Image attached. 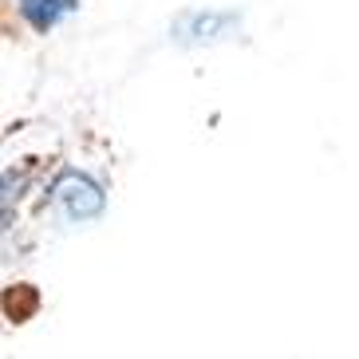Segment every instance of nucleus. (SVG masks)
Segmentation results:
<instances>
[{"mask_svg":"<svg viewBox=\"0 0 359 359\" xmlns=\"http://www.w3.org/2000/svg\"><path fill=\"white\" fill-rule=\"evenodd\" d=\"M55 158H16L4 166V198H0V210H4V237H12V229L20 225V213L28 201H40L43 178L52 170Z\"/></svg>","mask_w":359,"mask_h":359,"instance_id":"f03ea898","label":"nucleus"},{"mask_svg":"<svg viewBox=\"0 0 359 359\" xmlns=\"http://www.w3.org/2000/svg\"><path fill=\"white\" fill-rule=\"evenodd\" d=\"M40 210L55 213L67 225H95L103 222L107 205H111V186L99 178L91 166L72 158H55L40 190Z\"/></svg>","mask_w":359,"mask_h":359,"instance_id":"f257e3e1","label":"nucleus"},{"mask_svg":"<svg viewBox=\"0 0 359 359\" xmlns=\"http://www.w3.org/2000/svg\"><path fill=\"white\" fill-rule=\"evenodd\" d=\"M241 28V12L237 8H186L174 20L170 36L182 48H210V43L229 40Z\"/></svg>","mask_w":359,"mask_h":359,"instance_id":"7ed1b4c3","label":"nucleus"},{"mask_svg":"<svg viewBox=\"0 0 359 359\" xmlns=\"http://www.w3.org/2000/svg\"><path fill=\"white\" fill-rule=\"evenodd\" d=\"M79 4H83V0H12V12H16L20 28H28L32 36H48V32H55L67 16H75Z\"/></svg>","mask_w":359,"mask_h":359,"instance_id":"20e7f679","label":"nucleus"}]
</instances>
